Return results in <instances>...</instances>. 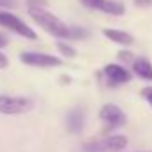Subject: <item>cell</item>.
<instances>
[{
	"mask_svg": "<svg viewBox=\"0 0 152 152\" xmlns=\"http://www.w3.org/2000/svg\"><path fill=\"white\" fill-rule=\"evenodd\" d=\"M28 12H30V18L42 30H46L48 34H51L58 39H67L69 27L62 20H58L53 12H48L44 7H28Z\"/></svg>",
	"mask_w": 152,
	"mask_h": 152,
	"instance_id": "1",
	"label": "cell"
},
{
	"mask_svg": "<svg viewBox=\"0 0 152 152\" xmlns=\"http://www.w3.org/2000/svg\"><path fill=\"white\" fill-rule=\"evenodd\" d=\"M127 147V138L124 134H113L104 140H97L92 143H85L83 152H120Z\"/></svg>",
	"mask_w": 152,
	"mask_h": 152,
	"instance_id": "2",
	"label": "cell"
},
{
	"mask_svg": "<svg viewBox=\"0 0 152 152\" xmlns=\"http://www.w3.org/2000/svg\"><path fill=\"white\" fill-rule=\"evenodd\" d=\"M34 103L28 97H16V96H0V113L4 115H20L32 110Z\"/></svg>",
	"mask_w": 152,
	"mask_h": 152,
	"instance_id": "3",
	"label": "cell"
},
{
	"mask_svg": "<svg viewBox=\"0 0 152 152\" xmlns=\"http://www.w3.org/2000/svg\"><path fill=\"white\" fill-rule=\"evenodd\" d=\"M0 27H5V28L12 30L14 34H20V36H23V37H27V39H37V34L23 20H20L18 16L11 14L7 11L0 12Z\"/></svg>",
	"mask_w": 152,
	"mask_h": 152,
	"instance_id": "4",
	"label": "cell"
},
{
	"mask_svg": "<svg viewBox=\"0 0 152 152\" xmlns=\"http://www.w3.org/2000/svg\"><path fill=\"white\" fill-rule=\"evenodd\" d=\"M20 58L23 64L34 66V67H58L62 64L58 57L48 55V53H37V51H23Z\"/></svg>",
	"mask_w": 152,
	"mask_h": 152,
	"instance_id": "5",
	"label": "cell"
},
{
	"mask_svg": "<svg viewBox=\"0 0 152 152\" xmlns=\"http://www.w3.org/2000/svg\"><path fill=\"white\" fill-rule=\"evenodd\" d=\"M99 118L104 120L110 127H120V126L126 124V113L118 106H115V104H104V106H101Z\"/></svg>",
	"mask_w": 152,
	"mask_h": 152,
	"instance_id": "6",
	"label": "cell"
},
{
	"mask_svg": "<svg viewBox=\"0 0 152 152\" xmlns=\"http://www.w3.org/2000/svg\"><path fill=\"white\" fill-rule=\"evenodd\" d=\"M104 75L108 78L110 85H122V83H127L131 80V73L122 67L120 64H108L104 66Z\"/></svg>",
	"mask_w": 152,
	"mask_h": 152,
	"instance_id": "7",
	"label": "cell"
},
{
	"mask_svg": "<svg viewBox=\"0 0 152 152\" xmlns=\"http://www.w3.org/2000/svg\"><path fill=\"white\" fill-rule=\"evenodd\" d=\"M67 131L73 133V134H80L83 131V126H85V110L83 106H76L73 108L69 113H67Z\"/></svg>",
	"mask_w": 152,
	"mask_h": 152,
	"instance_id": "8",
	"label": "cell"
},
{
	"mask_svg": "<svg viewBox=\"0 0 152 152\" xmlns=\"http://www.w3.org/2000/svg\"><path fill=\"white\" fill-rule=\"evenodd\" d=\"M103 34L110 39V41H113V42L120 44V46H131V44L134 42V39H133V36H131V34H127V32H122V30H115V28H104V30H103Z\"/></svg>",
	"mask_w": 152,
	"mask_h": 152,
	"instance_id": "9",
	"label": "cell"
},
{
	"mask_svg": "<svg viewBox=\"0 0 152 152\" xmlns=\"http://www.w3.org/2000/svg\"><path fill=\"white\" fill-rule=\"evenodd\" d=\"M133 71H134V75L140 76L142 80H151L152 81V64L151 60H147V58H138V60H134L133 62Z\"/></svg>",
	"mask_w": 152,
	"mask_h": 152,
	"instance_id": "10",
	"label": "cell"
},
{
	"mask_svg": "<svg viewBox=\"0 0 152 152\" xmlns=\"http://www.w3.org/2000/svg\"><path fill=\"white\" fill-rule=\"evenodd\" d=\"M97 9L106 14H112V16H122L126 12V5L120 2H113V0H103Z\"/></svg>",
	"mask_w": 152,
	"mask_h": 152,
	"instance_id": "11",
	"label": "cell"
},
{
	"mask_svg": "<svg viewBox=\"0 0 152 152\" xmlns=\"http://www.w3.org/2000/svg\"><path fill=\"white\" fill-rule=\"evenodd\" d=\"M57 50H58L64 57H67V58L76 57V50L73 48V46H69L67 42H64V41H58V42H57Z\"/></svg>",
	"mask_w": 152,
	"mask_h": 152,
	"instance_id": "12",
	"label": "cell"
},
{
	"mask_svg": "<svg viewBox=\"0 0 152 152\" xmlns=\"http://www.w3.org/2000/svg\"><path fill=\"white\" fill-rule=\"evenodd\" d=\"M88 36V32L83 28V27H69V34H67V39H85Z\"/></svg>",
	"mask_w": 152,
	"mask_h": 152,
	"instance_id": "13",
	"label": "cell"
},
{
	"mask_svg": "<svg viewBox=\"0 0 152 152\" xmlns=\"http://www.w3.org/2000/svg\"><path fill=\"white\" fill-rule=\"evenodd\" d=\"M80 2H81L85 7H88V9H97L103 0H80Z\"/></svg>",
	"mask_w": 152,
	"mask_h": 152,
	"instance_id": "14",
	"label": "cell"
},
{
	"mask_svg": "<svg viewBox=\"0 0 152 152\" xmlns=\"http://www.w3.org/2000/svg\"><path fill=\"white\" fill-rule=\"evenodd\" d=\"M142 97L147 99L149 104L152 106V87H145V88H142Z\"/></svg>",
	"mask_w": 152,
	"mask_h": 152,
	"instance_id": "15",
	"label": "cell"
},
{
	"mask_svg": "<svg viewBox=\"0 0 152 152\" xmlns=\"http://www.w3.org/2000/svg\"><path fill=\"white\" fill-rule=\"evenodd\" d=\"M27 4H28V7H46L48 5L46 0H27Z\"/></svg>",
	"mask_w": 152,
	"mask_h": 152,
	"instance_id": "16",
	"label": "cell"
},
{
	"mask_svg": "<svg viewBox=\"0 0 152 152\" xmlns=\"http://www.w3.org/2000/svg\"><path fill=\"white\" fill-rule=\"evenodd\" d=\"M7 66H9V60H7V57L0 51V69H5Z\"/></svg>",
	"mask_w": 152,
	"mask_h": 152,
	"instance_id": "17",
	"label": "cell"
},
{
	"mask_svg": "<svg viewBox=\"0 0 152 152\" xmlns=\"http://www.w3.org/2000/svg\"><path fill=\"white\" fill-rule=\"evenodd\" d=\"M134 4L138 7H149V5H152V0H134Z\"/></svg>",
	"mask_w": 152,
	"mask_h": 152,
	"instance_id": "18",
	"label": "cell"
},
{
	"mask_svg": "<svg viewBox=\"0 0 152 152\" xmlns=\"http://www.w3.org/2000/svg\"><path fill=\"white\" fill-rule=\"evenodd\" d=\"M0 5H2V7H12L14 2H12V0H0Z\"/></svg>",
	"mask_w": 152,
	"mask_h": 152,
	"instance_id": "19",
	"label": "cell"
},
{
	"mask_svg": "<svg viewBox=\"0 0 152 152\" xmlns=\"http://www.w3.org/2000/svg\"><path fill=\"white\" fill-rule=\"evenodd\" d=\"M118 55H120V58H122V60H133V58L129 57V55H131L129 51H122V53H118Z\"/></svg>",
	"mask_w": 152,
	"mask_h": 152,
	"instance_id": "20",
	"label": "cell"
},
{
	"mask_svg": "<svg viewBox=\"0 0 152 152\" xmlns=\"http://www.w3.org/2000/svg\"><path fill=\"white\" fill-rule=\"evenodd\" d=\"M5 44H7V39L4 37V36H0V48H2V46H5Z\"/></svg>",
	"mask_w": 152,
	"mask_h": 152,
	"instance_id": "21",
	"label": "cell"
},
{
	"mask_svg": "<svg viewBox=\"0 0 152 152\" xmlns=\"http://www.w3.org/2000/svg\"><path fill=\"white\" fill-rule=\"evenodd\" d=\"M142 152H152V151H142Z\"/></svg>",
	"mask_w": 152,
	"mask_h": 152,
	"instance_id": "22",
	"label": "cell"
}]
</instances>
